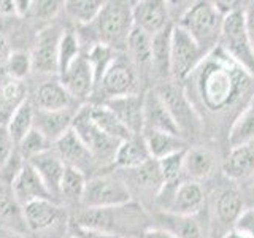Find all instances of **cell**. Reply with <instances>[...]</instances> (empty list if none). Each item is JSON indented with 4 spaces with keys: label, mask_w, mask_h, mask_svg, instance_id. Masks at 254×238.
I'll list each match as a JSON object with an SVG mask.
<instances>
[{
    "label": "cell",
    "mask_w": 254,
    "mask_h": 238,
    "mask_svg": "<svg viewBox=\"0 0 254 238\" xmlns=\"http://www.w3.org/2000/svg\"><path fill=\"white\" fill-rule=\"evenodd\" d=\"M3 238H21L19 235H11V237H3Z\"/></svg>",
    "instance_id": "obj_54"
},
{
    "label": "cell",
    "mask_w": 254,
    "mask_h": 238,
    "mask_svg": "<svg viewBox=\"0 0 254 238\" xmlns=\"http://www.w3.org/2000/svg\"><path fill=\"white\" fill-rule=\"evenodd\" d=\"M8 56H10V50H8V40L6 37L0 32V62H3V65H5V62L8 59Z\"/></svg>",
    "instance_id": "obj_52"
},
{
    "label": "cell",
    "mask_w": 254,
    "mask_h": 238,
    "mask_svg": "<svg viewBox=\"0 0 254 238\" xmlns=\"http://www.w3.org/2000/svg\"><path fill=\"white\" fill-rule=\"evenodd\" d=\"M95 89L100 91L103 103L116 97L138 94V73L130 59H127V56L118 54Z\"/></svg>",
    "instance_id": "obj_10"
},
{
    "label": "cell",
    "mask_w": 254,
    "mask_h": 238,
    "mask_svg": "<svg viewBox=\"0 0 254 238\" xmlns=\"http://www.w3.org/2000/svg\"><path fill=\"white\" fill-rule=\"evenodd\" d=\"M121 238H133V237H121Z\"/></svg>",
    "instance_id": "obj_56"
},
{
    "label": "cell",
    "mask_w": 254,
    "mask_h": 238,
    "mask_svg": "<svg viewBox=\"0 0 254 238\" xmlns=\"http://www.w3.org/2000/svg\"><path fill=\"white\" fill-rule=\"evenodd\" d=\"M27 100V87L24 81L13 78H6L0 84V110L10 119L16 108H19Z\"/></svg>",
    "instance_id": "obj_33"
},
{
    "label": "cell",
    "mask_w": 254,
    "mask_h": 238,
    "mask_svg": "<svg viewBox=\"0 0 254 238\" xmlns=\"http://www.w3.org/2000/svg\"><path fill=\"white\" fill-rule=\"evenodd\" d=\"M218 46L230 59H234L238 65H242L251 76H254V51L246 30L245 6L224 16Z\"/></svg>",
    "instance_id": "obj_4"
},
{
    "label": "cell",
    "mask_w": 254,
    "mask_h": 238,
    "mask_svg": "<svg viewBox=\"0 0 254 238\" xmlns=\"http://www.w3.org/2000/svg\"><path fill=\"white\" fill-rule=\"evenodd\" d=\"M103 3L105 2L100 0H68L64 2V10L67 11L70 19H73L81 27H86L95 21Z\"/></svg>",
    "instance_id": "obj_35"
},
{
    "label": "cell",
    "mask_w": 254,
    "mask_h": 238,
    "mask_svg": "<svg viewBox=\"0 0 254 238\" xmlns=\"http://www.w3.org/2000/svg\"><path fill=\"white\" fill-rule=\"evenodd\" d=\"M224 238H250V237H246L245 234H242V232H238V230H235L234 227L229 230V232L224 235Z\"/></svg>",
    "instance_id": "obj_53"
},
{
    "label": "cell",
    "mask_w": 254,
    "mask_h": 238,
    "mask_svg": "<svg viewBox=\"0 0 254 238\" xmlns=\"http://www.w3.org/2000/svg\"><path fill=\"white\" fill-rule=\"evenodd\" d=\"M232 227L238 232L245 234L246 237L254 238V208L245 210Z\"/></svg>",
    "instance_id": "obj_47"
},
{
    "label": "cell",
    "mask_w": 254,
    "mask_h": 238,
    "mask_svg": "<svg viewBox=\"0 0 254 238\" xmlns=\"http://www.w3.org/2000/svg\"><path fill=\"white\" fill-rule=\"evenodd\" d=\"M245 21H246V30H248V37L254 51V2L246 3L245 6Z\"/></svg>",
    "instance_id": "obj_48"
},
{
    "label": "cell",
    "mask_w": 254,
    "mask_h": 238,
    "mask_svg": "<svg viewBox=\"0 0 254 238\" xmlns=\"http://www.w3.org/2000/svg\"><path fill=\"white\" fill-rule=\"evenodd\" d=\"M132 202L130 189L126 182L111 175L95 177L86 182L81 203L86 208H115Z\"/></svg>",
    "instance_id": "obj_7"
},
{
    "label": "cell",
    "mask_w": 254,
    "mask_h": 238,
    "mask_svg": "<svg viewBox=\"0 0 254 238\" xmlns=\"http://www.w3.org/2000/svg\"><path fill=\"white\" fill-rule=\"evenodd\" d=\"M115 116L123 122V125L135 137H140L145 129L143 119V94H130L124 97H116L105 102Z\"/></svg>",
    "instance_id": "obj_14"
},
{
    "label": "cell",
    "mask_w": 254,
    "mask_h": 238,
    "mask_svg": "<svg viewBox=\"0 0 254 238\" xmlns=\"http://www.w3.org/2000/svg\"><path fill=\"white\" fill-rule=\"evenodd\" d=\"M141 138L145 141L151 159H154V161H161V159L167 156H172L175 153H180V151L186 149L185 140L172 133L145 129L141 133Z\"/></svg>",
    "instance_id": "obj_25"
},
{
    "label": "cell",
    "mask_w": 254,
    "mask_h": 238,
    "mask_svg": "<svg viewBox=\"0 0 254 238\" xmlns=\"http://www.w3.org/2000/svg\"><path fill=\"white\" fill-rule=\"evenodd\" d=\"M53 145L54 153L59 156L65 167H73V169L84 173V170L89 169L95 161L91 151L84 146V143L79 140V137L71 129Z\"/></svg>",
    "instance_id": "obj_18"
},
{
    "label": "cell",
    "mask_w": 254,
    "mask_h": 238,
    "mask_svg": "<svg viewBox=\"0 0 254 238\" xmlns=\"http://www.w3.org/2000/svg\"><path fill=\"white\" fill-rule=\"evenodd\" d=\"M24 164H26V159L19 154V151L14 149V153L11 154V157L8 159V161L3 164L2 169H0V181L3 182V186L11 187L14 178L19 175Z\"/></svg>",
    "instance_id": "obj_44"
},
{
    "label": "cell",
    "mask_w": 254,
    "mask_h": 238,
    "mask_svg": "<svg viewBox=\"0 0 254 238\" xmlns=\"http://www.w3.org/2000/svg\"><path fill=\"white\" fill-rule=\"evenodd\" d=\"M140 238H177V237H173L170 232H167L162 227H151L143 230L140 234Z\"/></svg>",
    "instance_id": "obj_49"
},
{
    "label": "cell",
    "mask_w": 254,
    "mask_h": 238,
    "mask_svg": "<svg viewBox=\"0 0 254 238\" xmlns=\"http://www.w3.org/2000/svg\"><path fill=\"white\" fill-rule=\"evenodd\" d=\"M10 189L21 206H26L27 203L34 200H42V198H50V200H53V195L50 194V190L46 189L45 182L42 181V178L38 177V173L34 170V167L27 161L21 169L19 175L14 178Z\"/></svg>",
    "instance_id": "obj_17"
},
{
    "label": "cell",
    "mask_w": 254,
    "mask_h": 238,
    "mask_svg": "<svg viewBox=\"0 0 254 238\" xmlns=\"http://www.w3.org/2000/svg\"><path fill=\"white\" fill-rule=\"evenodd\" d=\"M24 219H26L27 229L34 232H42L53 227L62 216V210L59 205H56L50 198L34 200L22 206Z\"/></svg>",
    "instance_id": "obj_21"
},
{
    "label": "cell",
    "mask_w": 254,
    "mask_h": 238,
    "mask_svg": "<svg viewBox=\"0 0 254 238\" xmlns=\"http://www.w3.org/2000/svg\"><path fill=\"white\" fill-rule=\"evenodd\" d=\"M185 153L186 149H183L180 153H175L172 156H167L161 159V161H157L165 184H177L181 175L185 173Z\"/></svg>",
    "instance_id": "obj_42"
},
{
    "label": "cell",
    "mask_w": 254,
    "mask_h": 238,
    "mask_svg": "<svg viewBox=\"0 0 254 238\" xmlns=\"http://www.w3.org/2000/svg\"><path fill=\"white\" fill-rule=\"evenodd\" d=\"M16 14L14 11V0H0V16Z\"/></svg>",
    "instance_id": "obj_51"
},
{
    "label": "cell",
    "mask_w": 254,
    "mask_h": 238,
    "mask_svg": "<svg viewBox=\"0 0 254 238\" xmlns=\"http://www.w3.org/2000/svg\"><path fill=\"white\" fill-rule=\"evenodd\" d=\"M79 42L73 32H64L59 43V63L58 75L65 73L68 67L79 58Z\"/></svg>",
    "instance_id": "obj_39"
},
{
    "label": "cell",
    "mask_w": 254,
    "mask_h": 238,
    "mask_svg": "<svg viewBox=\"0 0 254 238\" xmlns=\"http://www.w3.org/2000/svg\"><path fill=\"white\" fill-rule=\"evenodd\" d=\"M214 211L218 219L226 226H234L240 214L245 211L243 197L235 187H226L214 200Z\"/></svg>",
    "instance_id": "obj_30"
},
{
    "label": "cell",
    "mask_w": 254,
    "mask_h": 238,
    "mask_svg": "<svg viewBox=\"0 0 254 238\" xmlns=\"http://www.w3.org/2000/svg\"><path fill=\"white\" fill-rule=\"evenodd\" d=\"M67 238H75V237H73V235H68Z\"/></svg>",
    "instance_id": "obj_55"
},
{
    "label": "cell",
    "mask_w": 254,
    "mask_h": 238,
    "mask_svg": "<svg viewBox=\"0 0 254 238\" xmlns=\"http://www.w3.org/2000/svg\"><path fill=\"white\" fill-rule=\"evenodd\" d=\"M62 34L64 30L56 24H50L38 32L30 51L32 70L43 75L58 73L59 43Z\"/></svg>",
    "instance_id": "obj_11"
},
{
    "label": "cell",
    "mask_w": 254,
    "mask_h": 238,
    "mask_svg": "<svg viewBox=\"0 0 254 238\" xmlns=\"http://www.w3.org/2000/svg\"><path fill=\"white\" fill-rule=\"evenodd\" d=\"M71 130L78 135L79 140L84 143V146L91 151V154L95 161H103V162L115 161L119 141L108 137L107 133H103L99 127L91 121L87 105H83L76 110L73 124H71Z\"/></svg>",
    "instance_id": "obj_8"
},
{
    "label": "cell",
    "mask_w": 254,
    "mask_h": 238,
    "mask_svg": "<svg viewBox=\"0 0 254 238\" xmlns=\"http://www.w3.org/2000/svg\"><path fill=\"white\" fill-rule=\"evenodd\" d=\"M222 172L234 181L246 179L254 175V143L238 148H230L222 162Z\"/></svg>",
    "instance_id": "obj_24"
},
{
    "label": "cell",
    "mask_w": 254,
    "mask_h": 238,
    "mask_svg": "<svg viewBox=\"0 0 254 238\" xmlns=\"http://www.w3.org/2000/svg\"><path fill=\"white\" fill-rule=\"evenodd\" d=\"M206 56L195 40L175 24L170 46V81L183 84Z\"/></svg>",
    "instance_id": "obj_6"
},
{
    "label": "cell",
    "mask_w": 254,
    "mask_h": 238,
    "mask_svg": "<svg viewBox=\"0 0 254 238\" xmlns=\"http://www.w3.org/2000/svg\"><path fill=\"white\" fill-rule=\"evenodd\" d=\"M70 235H73L75 238H121L115 234H108V232H102V230H97V229L78 226L76 222H73V224L70 226Z\"/></svg>",
    "instance_id": "obj_46"
},
{
    "label": "cell",
    "mask_w": 254,
    "mask_h": 238,
    "mask_svg": "<svg viewBox=\"0 0 254 238\" xmlns=\"http://www.w3.org/2000/svg\"><path fill=\"white\" fill-rule=\"evenodd\" d=\"M216 165V159L210 149L206 148H192L185 153V173L190 179H206L211 177Z\"/></svg>",
    "instance_id": "obj_29"
},
{
    "label": "cell",
    "mask_w": 254,
    "mask_h": 238,
    "mask_svg": "<svg viewBox=\"0 0 254 238\" xmlns=\"http://www.w3.org/2000/svg\"><path fill=\"white\" fill-rule=\"evenodd\" d=\"M87 110H89V118L91 121L99 127V129L107 133L108 137H111L116 141H126L135 135H132L129 130L123 125V122L115 116V113L111 111L107 105H87Z\"/></svg>",
    "instance_id": "obj_27"
},
{
    "label": "cell",
    "mask_w": 254,
    "mask_h": 238,
    "mask_svg": "<svg viewBox=\"0 0 254 238\" xmlns=\"http://www.w3.org/2000/svg\"><path fill=\"white\" fill-rule=\"evenodd\" d=\"M35 102L38 110L43 111H61L73 108L76 100L67 92L59 79H50L38 86L35 92Z\"/></svg>",
    "instance_id": "obj_23"
},
{
    "label": "cell",
    "mask_w": 254,
    "mask_h": 238,
    "mask_svg": "<svg viewBox=\"0 0 254 238\" xmlns=\"http://www.w3.org/2000/svg\"><path fill=\"white\" fill-rule=\"evenodd\" d=\"M143 119H145V129L148 130L165 132V133H172V135H177V137H181L178 125L175 124L170 111L164 105V102L159 97L156 89H149L143 95Z\"/></svg>",
    "instance_id": "obj_15"
},
{
    "label": "cell",
    "mask_w": 254,
    "mask_h": 238,
    "mask_svg": "<svg viewBox=\"0 0 254 238\" xmlns=\"http://www.w3.org/2000/svg\"><path fill=\"white\" fill-rule=\"evenodd\" d=\"M175 24H170L153 37V71L162 79H170V46H172V30Z\"/></svg>",
    "instance_id": "obj_31"
},
{
    "label": "cell",
    "mask_w": 254,
    "mask_h": 238,
    "mask_svg": "<svg viewBox=\"0 0 254 238\" xmlns=\"http://www.w3.org/2000/svg\"><path fill=\"white\" fill-rule=\"evenodd\" d=\"M5 71H6L8 78L24 81V78H26L32 71L30 53L22 51V50L11 51L10 56H8L6 62H5Z\"/></svg>",
    "instance_id": "obj_41"
},
{
    "label": "cell",
    "mask_w": 254,
    "mask_h": 238,
    "mask_svg": "<svg viewBox=\"0 0 254 238\" xmlns=\"http://www.w3.org/2000/svg\"><path fill=\"white\" fill-rule=\"evenodd\" d=\"M34 119H35V108L32 107V103L29 100H26L19 108L14 110V113L6 121V129L10 132L14 145H18L34 129Z\"/></svg>",
    "instance_id": "obj_34"
},
{
    "label": "cell",
    "mask_w": 254,
    "mask_h": 238,
    "mask_svg": "<svg viewBox=\"0 0 254 238\" xmlns=\"http://www.w3.org/2000/svg\"><path fill=\"white\" fill-rule=\"evenodd\" d=\"M0 224L16 234H21L27 229L22 206L14 198L11 189L3 184L0 186Z\"/></svg>",
    "instance_id": "obj_28"
},
{
    "label": "cell",
    "mask_w": 254,
    "mask_h": 238,
    "mask_svg": "<svg viewBox=\"0 0 254 238\" xmlns=\"http://www.w3.org/2000/svg\"><path fill=\"white\" fill-rule=\"evenodd\" d=\"M148 161H151V156L140 135V137H132L119 143L113 165L118 167V169L135 170L143 164H146Z\"/></svg>",
    "instance_id": "obj_26"
},
{
    "label": "cell",
    "mask_w": 254,
    "mask_h": 238,
    "mask_svg": "<svg viewBox=\"0 0 254 238\" xmlns=\"http://www.w3.org/2000/svg\"><path fill=\"white\" fill-rule=\"evenodd\" d=\"M159 97L162 99L164 105L170 111L175 124L178 125L181 137H194L203 130V122L192 103L188 99L183 84H177L173 81H164L159 87H156Z\"/></svg>",
    "instance_id": "obj_5"
},
{
    "label": "cell",
    "mask_w": 254,
    "mask_h": 238,
    "mask_svg": "<svg viewBox=\"0 0 254 238\" xmlns=\"http://www.w3.org/2000/svg\"><path fill=\"white\" fill-rule=\"evenodd\" d=\"M32 2L30 0H14V11L18 18H27L30 11Z\"/></svg>",
    "instance_id": "obj_50"
},
{
    "label": "cell",
    "mask_w": 254,
    "mask_h": 238,
    "mask_svg": "<svg viewBox=\"0 0 254 238\" xmlns=\"http://www.w3.org/2000/svg\"><path fill=\"white\" fill-rule=\"evenodd\" d=\"M140 213L141 208L132 202L115 208H86L78 214L76 224L121 237L119 227L127 226L129 222L130 224L137 222L140 219Z\"/></svg>",
    "instance_id": "obj_9"
},
{
    "label": "cell",
    "mask_w": 254,
    "mask_h": 238,
    "mask_svg": "<svg viewBox=\"0 0 254 238\" xmlns=\"http://www.w3.org/2000/svg\"><path fill=\"white\" fill-rule=\"evenodd\" d=\"M16 146H18L19 154L26 159V161H30V159H34L35 156L50 149L51 143L46 140V137L42 132L37 130L34 127V129H32Z\"/></svg>",
    "instance_id": "obj_40"
},
{
    "label": "cell",
    "mask_w": 254,
    "mask_h": 238,
    "mask_svg": "<svg viewBox=\"0 0 254 238\" xmlns=\"http://www.w3.org/2000/svg\"><path fill=\"white\" fill-rule=\"evenodd\" d=\"M27 162L34 167V170L38 173V177L42 178L46 189L50 190V194L53 197L59 195L64 170H65V165H64V162L59 159V156L56 154L54 151L48 149Z\"/></svg>",
    "instance_id": "obj_20"
},
{
    "label": "cell",
    "mask_w": 254,
    "mask_h": 238,
    "mask_svg": "<svg viewBox=\"0 0 254 238\" xmlns=\"http://www.w3.org/2000/svg\"><path fill=\"white\" fill-rule=\"evenodd\" d=\"M222 16L214 2H192L188 11L180 18L177 26L192 37L202 50L210 54L216 50L222 30Z\"/></svg>",
    "instance_id": "obj_2"
},
{
    "label": "cell",
    "mask_w": 254,
    "mask_h": 238,
    "mask_svg": "<svg viewBox=\"0 0 254 238\" xmlns=\"http://www.w3.org/2000/svg\"><path fill=\"white\" fill-rule=\"evenodd\" d=\"M62 6L64 2H58V0H38V2H32L27 18H32L34 21L48 22L58 16Z\"/></svg>",
    "instance_id": "obj_43"
},
{
    "label": "cell",
    "mask_w": 254,
    "mask_h": 238,
    "mask_svg": "<svg viewBox=\"0 0 254 238\" xmlns=\"http://www.w3.org/2000/svg\"><path fill=\"white\" fill-rule=\"evenodd\" d=\"M135 173V181L141 189H146L149 192L159 195V192L165 186V181L162 177V172L159 169V162L151 159L146 164H143L138 169L132 170Z\"/></svg>",
    "instance_id": "obj_37"
},
{
    "label": "cell",
    "mask_w": 254,
    "mask_h": 238,
    "mask_svg": "<svg viewBox=\"0 0 254 238\" xmlns=\"http://www.w3.org/2000/svg\"><path fill=\"white\" fill-rule=\"evenodd\" d=\"M59 81L76 102L89 97L95 89V83L86 56H79L65 73L59 76Z\"/></svg>",
    "instance_id": "obj_16"
},
{
    "label": "cell",
    "mask_w": 254,
    "mask_h": 238,
    "mask_svg": "<svg viewBox=\"0 0 254 238\" xmlns=\"http://www.w3.org/2000/svg\"><path fill=\"white\" fill-rule=\"evenodd\" d=\"M162 229L177 238H203V230L197 216H180L165 213L161 218Z\"/></svg>",
    "instance_id": "obj_32"
},
{
    "label": "cell",
    "mask_w": 254,
    "mask_h": 238,
    "mask_svg": "<svg viewBox=\"0 0 254 238\" xmlns=\"http://www.w3.org/2000/svg\"><path fill=\"white\" fill-rule=\"evenodd\" d=\"M118 51L110 48L107 45H92L91 50L87 51L86 59L89 62L92 75H94V83L97 86L100 83V79L105 75V71L110 68V65L113 63V60L116 59Z\"/></svg>",
    "instance_id": "obj_36"
},
{
    "label": "cell",
    "mask_w": 254,
    "mask_h": 238,
    "mask_svg": "<svg viewBox=\"0 0 254 238\" xmlns=\"http://www.w3.org/2000/svg\"><path fill=\"white\" fill-rule=\"evenodd\" d=\"M151 42H153V37L135 26L127 37L126 48L129 53L127 58L133 63L137 73L153 71V46H151Z\"/></svg>",
    "instance_id": "obj_22"
},
{
    "label": "cell",
    "mask_w": 254,
    "mask_h": 238,
    "mask_svg": "<svg viewBox=\"0 0 254 238\" xmlns=\"http://www.w3.org/2000/svg\"><path fill=\"white\" fill-rule=\"evenodd\" d=\"M76 110L75 108L61 110V111L35 110L34 127L42 132L50 143H56L62 135H65L71 129Z\"/></svg>",
    "instance_id": "obj_19"
},
{
    "label": "cell",
    "mask_w": 254,
    "mask_h": 238,
    "mask_svg": "<svg viewBox=\"0 0 254 238\" xmlns=\"http://www.w3.org/2000/svg\"><path fill=\"white\" fill-rule=\"evenodd\" d=\"M188 99L200 116L234 121L254 97V76L218 46L183 83Z\"/></svg>",
    "instance_id": "obj_1"
},
{
    "label": "cell",
    "mask_w": 254,
    "mask_h": 238,
    "mask_svg": "<svg viewBox=\"0 0 254 238\" xmlns=\"http://www.w3.org/2000/svg\"><path fill=\"white\" fill-rule=\"evenodd\" d=\"M86 178L84 173L79 172L73 167H65L64 177L61 182V195L71 202H81V197L86 189Z\"/></svg>",
    "instance_id": "obj_38"
},
{
    "label": "cell",
    "mask_w": 254,
    "mask_h": 238,
    "mask_svg": "<svg viewBox=\"0 0 254 238\" xmlns=\"http://www.w3.org/2000/svg\"><path fill=\"white\" fill-rule=\"evenodd\" d=\"M205 203V190L198 181L188 179L173 184L170 197L161 203L165 213L180 216H197Z\"/></svg>",
    "instance_id": "obj_12"
},
{
    "label": "cell",
    "mask_w": 254,
    "mask_h": 238,
    "mask_svg": "<svg viewBox=\"0 0 254 238\" xmlns=\"http://www.w3.org/2000/svg\"><path fill=\"white\" fill-rule=\"evenodd\" d=\"M132 19L133 26L154 37L172 24L167 2L159 0H141L132 5Z\"/></svg>",
    "instance_id": "obj_13"
},
{
    "label": "cell",
    "mask_w": 254,
    "mask_h": 238,
    "mask_svg": "<svg viewBox=\"0 0 254 238\" xmlns=\"http://www.w3.org/2000/svg\"><path fill=\"white\" fill-rule=\"evenodd\" d=\"M14 146L16 145H14L10 132L6 129V124L0 122V169H2L3 164L14 153Z\"/></svg>",
    "instance_id": "obj_45"
},
{
    "label": "cell",
    "mask_w": 254,
    "mask_h": 238,
    "mask_svg": "<svg viewBox=\"0 0 254 238\" xmlns=\"http://www.w3.org/2000/svg\"><path fill=\"white\" fill-rule=\"evenodd\" d=\"M91 34L95 38L94 45H107L116 50L127 42L130 30L133 29L132 6L127 2H105L99 16L89 26Z\"/></svg>",
    "instance_id": "obj_3"
}]
</instances>
